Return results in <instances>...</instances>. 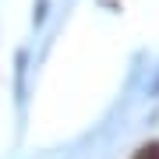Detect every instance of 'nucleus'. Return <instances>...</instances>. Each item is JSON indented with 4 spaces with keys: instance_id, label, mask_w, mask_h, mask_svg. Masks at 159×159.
Returning a JSON list of instances; mask_svg holds the SVG:
<instances>
[{
    "instance_id": "f257e3e1",
    "label": "nucleus",
    "mask_w": 159,
    "mask_h": 159,
    "mask_svg": "<svg viewBox=\"0 0 159 159\" xmlns=\"http://www.w3.org/2000/svg\"><path fill=\"white\" fill-rule=\"evenodd\" d=\"M131 159H159V142H145Z\"/></svg>"
}]
</instances>
